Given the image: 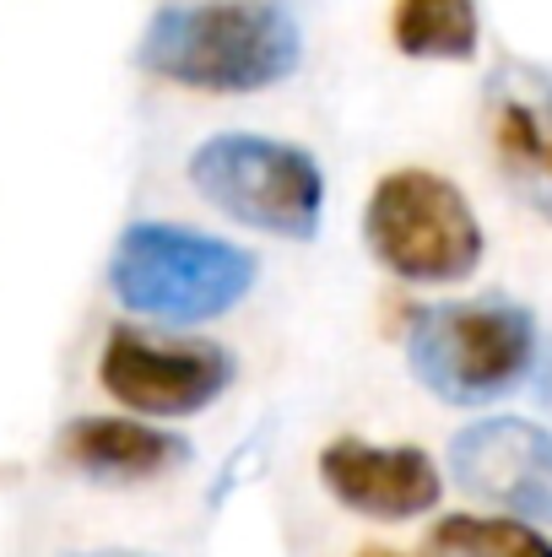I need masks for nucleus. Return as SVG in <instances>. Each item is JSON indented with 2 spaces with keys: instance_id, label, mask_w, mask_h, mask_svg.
<instances>
[{
  "instance_id": "nucleus-5",
  "label": "nucleus",
  "mask_w": 552,
  "mask_h": 557,
  "mask_svg": "<svg viewBox=\"0 0 552 557\" xmlns=\"http://www.w3.org/2000/svg\"><path fill=\"white\" fill-rule=\"evenodd\" d=\"M189 185L222 216H233L255 233H271V238L309 244L326 222L320 163L304 147L277 141V136H255V131L206 136L189 152Z\"/></svg>"
},
{
  "instance_id": "nucleus-14",
  "label": "nucleus",
  "mask_w": 552,
  "mask_h": 557,
  "mask_svg": "<svg viewBox=\"0 0 552 557\" xmlns=\"http://www.w3.org/2000/svg\"><path fill=\"white\" fill-rule=\"evenodd\" d=\"M358 557H406V553H395V547H364Z\"/></svg>"
},
{
  "instance_id": "nucleus-8",
  "label": "nucleus",
  "mask_w": 552,
  "mask_h": 557,
  "mask_svg": "<svg viewBox=\"0 0 552 557\" xmlns=\"http://www.w3.org/2000/svg\"><path fill=\"white\" fill-rule=\"evenodd\" d=\"M482 125L504 185L552 222V71L499 60L482 82Z\"/></svg>"
},
{
  "instance_id": "nucleus-6",
  "label": "nucleus",
  "mask_w": 552,
  "mask_h": 557,
  "mask_svg": "<svg viewBox=\"0 0 552 557\" xmlns=\"http://www.w3.org/2000/svg\"><path fill=\"white\" fill-rule=\"evenodd\" d=\"M98 384L142 417H195L233 384V358L217 342H158L114 325L98 352Z\"/></svg>"
},
{
  "instance_id": "nucleus-1",
  "label": "nucleus",
  "mask_w": 552,
  "mask_h": 557,
  "mask_svg": "<svg viewBox=\"0 0 552 557\" xmlns=\"http://www.w3.org/2000/svg\"><path fill=\"white\" fill-rule=\"evenodd\" d=\"M304 60V33L282 5L266 0H195L163 5L142 44L136 65L189 87V92H266L282 87Z\"/></svg>"
},
{
  "instance_id": "nucleus-2",
  "label": "nucleus",
  "mask_w": 552,
  "mask_h": 557,
  "mask_svg": "<svg viewBox=\"0 0 552 557\" xmlns=\"http://www.w3.org/2000/svg\"><path fill=\"white\" fill-rule=\"evenodd\" d=\"M542 358L537 314L504 293L417 304L406 320V363L444 406H488L520 389Z\"/></svg>"
},
{
  "instance_id": "nucleus-3",
  "label": "nucleus",
  "mask_w": 552,
  "mask_h": 557,
  "mask_svg": "<svg viewBox=\"0 0 552 557\" xmlns=\"http://www.w3.org/2000/svg\"><path fill=\"white\" fill-rule=\"evenodd\" d=\"M260 276V260L184 222H131L109 255V287L131 314L163 325H206L233 314Z\"/></svg>"
},
{
  "instance_id": "nucleus-11",
  "label": "nucleus",
  "mask_w": 552,
  "mask_h": 557,
  "mask_svg": "<svg viewBox=\"0 0 552 557\" xmlns=\"http://www.w3.org/2000/svg\"><path fill=\"white\" fill-rule=\"evenodd\" d=\"M390 44L406 60L466 65L482 49V11H477V0H395Z\"/></svg>"
},
{
  "instance_id": "nucleus-13",
  "label": "nucleus",
  "mask_w": 552,
  "mask_h": 557,
  "mask_svg": "<svg viewBox=\"0 0 552 557\" xmlns=\"http://www.w3.org/2000/svg\"><path fill=\"white\" fill-rule=\"evenodd\" d=\"M537 379H542V384H537V389H542V400L552 406V358H548V352L537 358Z\"/></svg>"
},
{
  "instance_id": "nucleus-4",
  "label": "nucleus",
  "mask_w": 552,
  "mask_h": 557,
  "mask_svg": "<svg viewBox=\"0 0 552 557\" xmlns=\"http://www.w3.org/2000/svg\"><path fill=\"white\" fill-rule=\"evenodd\" d=\"M364 244L390 276L417 287L466 282L488 249L466 189L433 169H395L368 189Z\"/></svg>"
},
{
  "instance_id": "nucleus-12",
  "label": "nucleus",
  "mask_w": 552,
  "mask_h": 557,
  "mask_svg": "<svg viewBox=\"0 0 552 557\" xmlns=\"http://www.w3.org/2000/svg\"><path fill=\"white\" fill-rule=\"evenodd\" d=\"M433 557H552V536L520 515H444L428 536Z\"/></svg>"
},
{
  "instance_id": "nucleus-10",
  "label": "nucleus",
  "mask_w": 552,
  "mask_h": 557,
  "mask_svg": "<svg viewBox=\"0 0 552 557\" xmlns=\"http://www.w3.org/2000/svg\"><path fill=\"white\" fill-rule=\"evenodd\" d=\"M54 449L71 471H82L87 482H109V487L158 482L189 460V444L180 433L152 428V422H131V417H76L60 428Z\"/></svg>"
},
{
  "instance_id": "nucleus-7",
  "label": "nucleus",
  "mask_w": 552,
  "mask_h": 557,
  "mask_svg": "<svg viewBox=\"0 0 552 557\" xmlns=\"http://www.w3.org/2000/svg\"><path fill=\"white\" fill-rule=\"evenodd\" d=\"M461 493L499 515L552 525V428L526 417H482L450 438Z\"/></svg>"
},
{
  "instance_id": "nucleus-9",
  "label": "nucleus",
  "mask_w": 552,
  "mask_h": 557,
  "mask_svg": "<svg viewBox=\"0 0 552 557\" xmlns=\"http://www.w3.org/2000/svg\"><path fill=\"white\" fill-rule=\"evenodd\" d=\"M315 466L320 487L364 520H417L444 498V476L417 444H368L358 433H342L320 449Z\"/></svg>"
}]
</instances>
